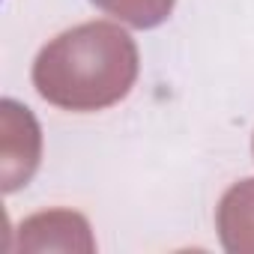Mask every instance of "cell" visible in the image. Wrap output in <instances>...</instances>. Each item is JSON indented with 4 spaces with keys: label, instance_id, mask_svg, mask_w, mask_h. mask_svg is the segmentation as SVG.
<instances>
[{
    "label": "cell",
    "instance_id": "obj_2",
    "mask_svg": "<svg viewBox=\"0 0 254 254\" xmlns=\"http://www.w3.org/2000/svg\"><path fill=\"white\" fill-rule=\"evenodd\" d=\"M93 3L126 24L150 30V27H159L174 12L177 0H93Z\"/></svg>",
    "mask_w": 254,
    "mask_h": 254
},
{
    "label": "cell",
    "instance_id": "obj_1",
    "mask_svg": "<svg viewBox=\"0 0 254 254\" xmlns=\"http://www.w3.org/2000/svg\"><path fill=\"white\" fill-rule=\"evenodd\" d=\"M138 78V48L129 33L93 21L66 30L42 48L33 84L42 99L69 111H99L120 102Z\"/></svg>",
    "mask_w": 254,
    "mask_h": 254
}]
</instances>
